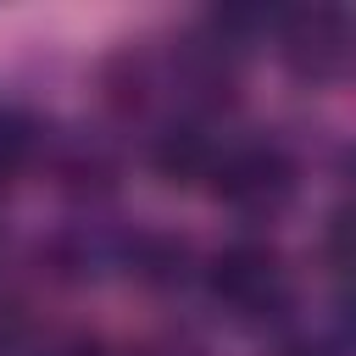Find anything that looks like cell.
Returning a JSON list of instances; mask_svg holds the SVG:
<instances>
[{"label":"cell","mask_w":356,"mask_h":356,"mask_svg":"<svg viewBox=\"0 0 356 356\" xmlns=\"http://www.w3.org/2000/svg\"><path fill=\"white\" fill-rule=\"evenodd\" d=\"M284 61L300 78H328L345 67V56L356 50V11L339 6H312V11H284Z\"/></svg>","instance_id":"3"},{"label":"cell","mask_w":356,"mask_h":356,"mask_svg":"<svg viewBox=\"0 0 356 356\" xmlns=\"http://www.w3.org/2000/svg\"><path fill=\"white\" fill-rule=\"evenodd\" d=\"M211 167H217V145L200 128H172L156 145V172L167 184H200V178H211Z\"/></svg>","instance_id":"4"},{"label":"cell","mask_w":356,"mask_h":356,"mask_svg":"<svg viewBox=\"0 0 356 356\" xmlns=\"http://www.w3.org/2000/svg\"><path fill=\"white\" fill-rule=\"evenodd\" d=\"M350 172H356V161H350Z\"/></svg>","instance_id":"9"},{"label":"cell","mask_w":356,"mask_h":356,"mask_svg":"<svg viewBox=\"0 0 356 356\" xmlns=\"http://www.w3.org/2000/svg\"><path fill=\"white\" fill-rule=\"evenodd\" d=\"M206 289L217 306H228L234 317H273L289 300V278L273 245L261 239H234L206 261Z\"/></svg>","instance_id":"1"},{"label":"cell","mask_w":356,"mask_h":356,"mask_svg":"<svg viewBox=\"0 0 356 356\" xmlns=\"http://www.w3.org/2000/svg\"><path fill=\"white\" fill-rule=\"evenodd\" d=\"M323 250H328V261L356 284V206L334 211V222H328V234H323Z\"/></svg>","instance_id":"5"},{"label":"cell","mask_w":356,"mask_h":356,"mask_svg":"<svg viewBox=\"0 0 356 356\" xmlns=\"http://www.w3.org/2000/svg\"><path fill=\"white\" fill-rule=\"evenodd\" d=\"M211 189L217 200H228L234 211L245 217H267L278 211L289 195H295V167L278 145H239V150H222L217 167H211Z\"/></svg>","instance_id":"2"},{"label":"cell","mask_w":356,"mask_h":356,"mask_svg":"<svg viewBox=\"0 0 356 356\" xmlns=\"http://www.w3.org/2000/svg\"><path fill=\"white\" fill-rule=\"evenodd\" d=\"M50 356H100L95 345H61V350H50Z\"/></svg>","instance_id":"7"},{"label":"cell","mask_w":356,"mask_h":356,"mask_svg":"<svg viewBox=\"0 0 356 356\" xmlns=\"http://www.w3.org/2000/svg\"><path fill=\"white\" fill-rule=\"evenodd\" d=\"M345 328H350V339H356V284H350V295H345Z\"/></svg>","instance_id":"6"},{"label":"cell","mask_w":356,"mask_h":356,"mask_svg":"<svg viewBox=\"0 0 356 356\" xmlns=\"http://www.w3.org/2000/svg\"><path fill=\"white\" fill-rule=\"evenodd\" d=\"M273 356H323V350H306V345H284V350H273Z\"/></svg>","instance_id":"8"}]
</instances>
